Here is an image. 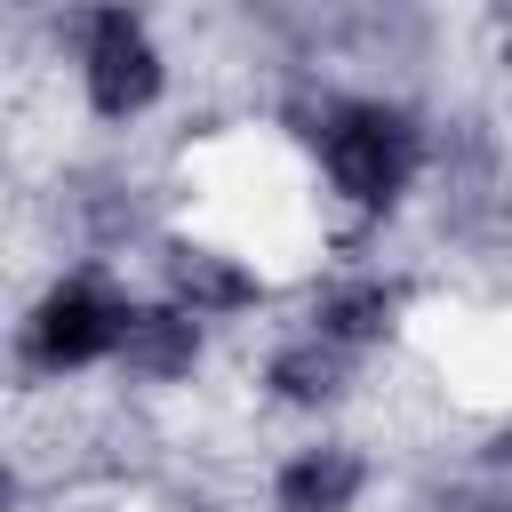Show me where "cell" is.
<instances>
[{
	"instance_id": "8fae6325",
	"label": "cell",
	"mask_w": 512,
	"mask_h": 512,
	"mask_svg": "<svg viewBox=\"0 0 512 512\" xmlns=\"http://www.w3.org/2000/svg\"><path fill=\"white\" fill-rule=\"evenodd\" d=\"M424 512H504V488L472 472V480H448V488H432V496H424Z\"/></svg>"
},
{
	"instance_id": "7a4b0ae2",
	"label": "cell",
	"mask_w": 512,
	"mask_h": 512,
	"mask_svg": "<svg viewBox=\"0 0 512 512\" xmlns=\"http://www.w3.org/2000/svg\"><path fill=\"white\" fill-rule=\"evenodd\" d=\"M144 288L120 272V264H96V256H64L48 264L16 320H8V376L16 392H64L80 376H104L128 344V320H136Z\"/></svg>"
},
{
	"instance_id": "5b68a950",
	"label": "cell",
	"mask_w": 512,
	"mask_h": 512,
	"mask_svg": "<svg viewBox=\"0 0 512 512\" xmlns=\"http://www.w3.org/2000/svg\"><path fill=\"white\" fill-rule=\"evenodd\" d=\"M360 384H368V360L344 352V344H328V336L304 328V320L272 328L264 352L248 360L256 408H272V416H288V424H304V432H328V424L360 400Z\"/></svg>"
},
{
	"instance_id": "6da1fadb",
	"label": "cell",
	"mask_w": 512,
	"mask_h": 512,
	"mask_svg": "<svg viewBox=\"0 0 512 512\" xmlns=\"http://www.w3.org/2000/svg\"><path fill=\"white\" fill-rule=\"evenodd\" d=\"M272 120L296 144L312 200L344 240H384L440 176V112H424L408 88L296 80L272 104Z\"/></svg>"
},
{
	"instance_id": "8992f818",
	"label": "cell",
	"mask_w": 512,
	"mask_h": 512,
	"mask_svg": "<svg viewBox=\"0 0 512 512\" xmlns=\"http://www.w3.org/2000/svg\"><path fill=\"white\" fill-rule=\"evenodd\" d=\"M296 320H304V328H320L328 344H344V352L376 360V352H392V344L408 336V320H416V272L376 264V256L328 264V272L296 296Z\"/></svg>"
},
{
	"instance_id": "277c9868",
	"label": "cell",
	"mask_w": 512,
	"mask_h": 512,
	"mask_svg": "<svg viewBox=\"0 0 512 512\" xmlns=\"http://www.w3.org/2000/svg\"><path fill=\"white\" fill-rule=\"evenodd\" d=\"M144 288L168 296V304H184V312H200L208 328H240V320H256V312L280 304L272 264L248 240L208 232V224H168L144 248Z\"/></svg>"
},
{
	"instance_id": "4fadbf2b",
	"label": "cell",
	"mask_w": 512,
	"mask_h": 512,
	"mask_svg": "<svg viewBox=\"0 0 512 512\" xmlns=\"http://www.w3.org/2000/svg\"><path fill=\"white\" fill-rule=\"evenodd\" d=\"M504 512H512V488H504Z\"/></svg>"
},
{
	"instance_id": "ba28073f",
	"label": "cell",
	"mask_w": 512,
	"mask_h": 512,
	"mask_svg": "<svg viewBox=\"0 0 512 512\" xmlns=\"http://www.w3.org/2000/svg\"><path fill=\"white\" fill-rule=\"evenodd\" d=\"M376 448L352 440V432H304L272 456L264 472V512H368L376 496Z\"/></svg>"
},
{
	"instance_id": "7c38bea8",
	"label": "cell",
	"mask_w": 512,
	"mask_h": 512,
	"mask_svg": "<svg viewBox=\"0 0 512 512\" xmlns=\"http://www.w3.org/2000/svg\"><path fill=\"white\" fill-rule=\"evenodd\" d=\"M56 512H96V504H56Z\"/></svg>"
},
{
	"instance_id": "52a82bcc",
	"label": "cell",
	"mask_w": 512,
	"mask_h": 512,
	"mask_svg": "<svg viewBox=\"0 0 512 512\" xmlns=\"http://www.w3.org/2000/svg\"><path fill=\"white\" fill-rule=\"evenodd\" d=\"M56 224H64V256H96V264H120V256H144L168 224L152 216V184L120 160H80L56 176Z\"/></svg>"
},
{
	"instance_id": "3957f363",
	"label": "cell",
	"mask_w": 512,
	"mask_h": 512,
	"mask_svg": "<svg viewBox=\"0 0 512 512\" xmlns=\"http://www.w3.org/2000/svg\"><path fill=\"white\" fill-rule=\"evenodd\" d=\"M56 56L72 72V104L104 136H136L176 96V56L152 0H56Z\"/></svg>"
},
{
	"instance_id": "9c48e42d",
	"label": "cell",
	"mask_w": 512,
	"mask_h": 512,
	"mask_svg": "<svg viewBox=\"0 0 512 512\" xmlns=\"http://www.w3.org/2000/svg\"><path fill=\"white\" fill-rule=\"evenodd\" d=\"M208 360H216V328H208L200 312H184V304H168V296L144 288L112 376H120L128 392H192V384L208 376Z\"/></svg>"
},
{
	"instance_id": "30bf717a",
	"label": "cell",
	"mask_w": 512,
	"mask_h": 512,
	"mask_svg": "<svg viewBox=\"0 0 512 512\" xmlns=\"http://www.w3.org/2000/svg\"><path fill=\"white\" fill-rule=\"evenodd\" d=\"M472 472L496 480V488H512V408H496V416L480 424V440H472Z\"/></svg>"
}]
</instances>
